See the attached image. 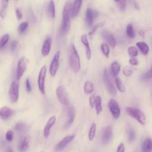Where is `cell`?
<instances>
[{"label": "cell", "mask_w": 152, "mask_h": 152, "mask_svg": "<svg viewBox=\"0 0 152 152\" xmlns=\"http://www.w3.org/2000/svg\"><path fill=\"white\" fill-rule=\"evenodd\" d=\"M68 57L72 70L75 72H79L81 68L80 59L75 45L73 43H71L69 46Z\"/></svg>", "instance_id": "6da1fadb"}, {"label": "cell", "mask_w": 152, "mask_h": 152, "mask_svg": "<svg viewBox=\"0 0 152 152\" xmlns=\"http://www.w3.org/2000/svg\"><path fill=\"white\" fill-rule=\"evenodd\" d=\"M71 2L67 1L65 2L63 12H62V20L61 26L60 31L61 34H65L70 28V11L71 8Z\"/></svg>", "instance_id": "7a4b0ae2"}, {"label": "cell", "mask_w": 152, "mask_h": 152, "mask_svg": "<svg viewBox=\"0 0 152 152\" xmlns=\"http://www.w3.org/2000/svg\"><path fill=\"white\" fill-rule=\"evenodd\" d=\"M126 112L127 114L136 119L140 124L144 125L146 121V117L145 114L140 109L132 107H126Z\"/></svg>", "instance_id": "3957f363"}, {"label": "cell", "mask_w": 152, "mask_h": 152, "mask_svg": "<svg viewBox=\"0 0 152 152\" xmlns=\"http://www.w3.org/2000/svg\"><path fill=\"white\" fill-rule=\"evenodd\" d=\"M56 94L61 103L65 106L68 104V94L64 86H60L58 87L56 90Z\"/></svg>", "instance_id": "277c9868"}, {"label": "cell", "mask_w": 152, "mask_h": 152, "mask_svg": "<svg viewBox=\"0 0 152 152\" xmlns=\"http://www.w3.org/2000/svg\"><path fill=\"white\" fill-rule=\"evenodd\" d=\"M107 106L113 117L116 119H118L120 116L121 109L118 102L113 99H110L108 102Z\"/></svg>", "instance_id": "5b68a950"}, {"label": "cell", "mask_w": 152, "mask_h": 152, "mask_svg": "<svg viewBox=\"0 0 152 152\" xmlns=\"http://www.w3.org/2000/svg\"><path fill=\"white\" fill-rule=\"evenodd\" d=\"M103 80L105 84L106 87L108 91V92L112 96H115L116 94V91L115 87L111 80L110 75L109 74L108 71L106 69L104 71L103 74Z\"/></svg>", "instance_id": "8992f818"}, {"label": "cell", "mask_w": 152, "mask_h": 152, "mask_svg": "<svg viewBox=\"0 0 152 152\" xmlns=\"http://www.w3.org/2000/svg\"><path fill=\"white\" fill-rule=\"evenodd\" d=\"M67 106H68L66 107V111L67 118L64 126L65 129H67L71 125V124H72L74 120L75 114H76V110L74 106L68 105V104Z\"/></svg>", "instance_id": "52a82bcc"}, {"label": "cell", "mask_w": 152, "mask_h": 152, "mask_svg": "<svg viewBox=\"0 0 152 152\" xmlns=\"http://www.w3.org/2000/svg\"><path fill=\"white\" fill-rule=\"evenodd\" d=\"M19 84L17 81L12 82L9 90L10 99L12 103H15L19 96Z\"/></svg>", "instance_id": "ba28073f"}, {"label": "cell", "mask_w": 152, "mask_h": 152, "mask_svg": "<svg viewBox=\"0 0 152 152\" xmlns=\"http://www.w3.org/2000/svg\"><path fill=\"white\" fill-rule=\"evenodd\" d=\"M46 74V66H43L39 73L38 78H37V84L39 89L40 93L42 94H45V80Z\"/></svg>", "instance_id": "9c48e42d"}, {"label": "cell", "mask_w": 152, "mask_h": 152, "mask_svg": "<svg viewBox=\"0 0 152 152\" xmlns=\"http://www.w3.org/2000/svg\"><path fill=\"white\" fill-rule=\"evenodd\" d=\"M27 69V61L24 56H22L19 59L16 71V78L18 81L21 78L22 75L24 73Z\"/></svg>", "instance_id": "30bf717a"}, {"label": "cell", "mask_w": 152, "mask_h": 152, "mask_svg": "<svg viewBox=\"0 0 152 152\" xmlns=\"http://www.w3.org/2000/svg\"><path fill=\"white\" fill-rule=\"evenodd\" d=\"M59 57H60V51L58 50L55 53L49 67V72L52 77H54L56 75V72L58 71V69L59 67Z\"/></svg>", "instance_id": "8fae6325"}, {"label": "cell", "mask_w": 152, "mask_h": 152, "mask_svg": "<svg viewBox=\"0 0 152 152\" xmlns=\"http://www.w3.org/2000/svg\"><path fill=\"white\" fill-rule=\"evenodd\" d=\"M99 13L97 11L91 8H87L86 11V22L88 26L91 27L93 25L94 19L98 17Z\"/></svg>", "instance_id": "7c38bea8"}, {"label": "cell", "mask_w": 152, "mask_h": 152, "mask_svg": "<svg viewBox=\"0 0 152 152\" xmlns=\"http://www.w3.org/2000/svg\"><path fill=\"white\" fill-rule=\"evenodd\" d=\"M101 35L103 39L112 48H115L116 45V39L113 34L109 30H103L101 31Z\"/></svg>", "instance_id": "4fadbf2b"}, {"label": "cell", "mask_w": 152, "mask_h": 152, "mask_svg": "<svg viewBox=\"0 0 152 152\" xmlns=\"http://www.w3.org/2000/svg\"><path fill=\"white\" fill-rule=\"evenodd\" d=\"M75 137V134L68 135L64 137L61 141H59L55 147V150L59 151L62 150L69 143H70Z\"/></svg>", "instance_id": "5bb4252c"}, {"label": "cell", "mask_w": 152, "mask_h": 152, "mask_svg": "<svg viewBox=\"0 0 152 152\" xmlns=\"http://www.w3.org/2000/svg\"><path fill=\"white\" fill-rule=\"evenodd\" d=\"M14 110L8 106H3L0 109V117L2 120H7L14 113Z\"/></svg>", "instance_id": "9a60e30c"}, {"label": "cell", "mask_w": 152, "mask_h": 152, "mask_svg": "<svg viewBox=\"0 0 152 152\" xmlns=\"http://www.w3.org/2000/svg\"><path fill=\"white\" fill-rule=\"evenodd\" d=\"M112 136V128L111 126L109 125L106 126L103 130L102 136V141L103 144H107L110 140Z\"/></svg>", "instance_id": "2e32d148"}, {"label": "cell", "mask_w": 152, "mask_h": 152, "mask_svg": "<svg viewBox=\"0 0 152 152\" xmlns=\"http://www.w3.org/2000/svg\"><path fill=\"white\" fill-rule=\"evenodd\" d=\"M82 2L83 1L81 0H77L73 2L70 11V17L71 18H74L78 14Z\"/></svg>", "instance_id": "e0dca14e"}, {"label": "cell", "mask_w": 152, "mask_h": 152, "mask_svg": "<svg viewBox=\"0 0 152 152\" xmlns=\"http://www.w3.org/2000/svg\"><path fill=\"white\" fill-rule=\"evenodd\" d=\"M56 121V117L55 116H51L48 121L43 131V135L45 138H48L50 134V131L52 126L55 124Z\"/></svg>", "instance_id": "ac0fdd59"}, {"label": "cell", "mask_w": 152, "mask_h": 152, "mask_svg": "<svg viewBox=\"0 0 152 152\" xmlns=\"http://www.w3.org/2000/svg\"><path fill=\"white\" fill-rule=\"evenodd\" d=\"M51 43H52V39L50 37H47L43 44L42 48V54L46 56H48L50 51L51 48Z\"/></svg>", "instance_id": "d6986e66"}, {"label": "cell", "mask_w": 152, "mask_h": 152, "mask_svg": "<svg viewBox=\"0 0 152 152\" xmlns=\"http://www.w3.org/2000/svg\"><path fill=\"white\" fill-rule=\"evenodd\" d=\"M81 41L86 47V53L87 58L88 59H90L91 56V49L88 43V40L87 39V36L86 34H84L81 36Z\"/></svg>", "instance_id": "ffe728a7"}, {"label": "cell", "mask_w": 152, "mask_h": 152, "mask_svg": "<svg viewBox=\"0 0 152 152\" xmlns=\"http://www.w3.org/2000/svg\"><path fill=\"white\" fill-rule=\"evenodd\" d=\"M29 148V140L27 137L23 138L19 142L18 150L20 152H25Z\"/></svg>", "instance_id": "44dd1931"}, {"label": "cell", "mask_w": 152, "mask_h": 152, "mask_svg": "<svg viewBox=\"0 0 152 152\" xmlns=\"http://www.w3.org/2000/svg\"><path fill=\"white\" fill-rule=\"evenodd\" d=\"M143 152H151L152 151V139L147 138L144 140L142 145Z\"/></svg>", "instance_id": "7402d4cb"}, {"label": "cell", "mask_w": 152, "mask_h": 152, "mask_svg": "<svg viewBox=\"0 0 152 152\" xmlns=\"http://www.w3.org/2000/svg\"><path fill=\"white\" fill-rule=\"evenodd\" d=\"M137 46L139 48V49L141 50L142 53L144 55H147L149 51V48L147 44L144 42H138L136 44Z\"/></svg>", "instance_id": "603a6c76"}, {"label": "cell", "mask_w": 152, "mask_h": 152, "mask_svg": "<svg viewBox=\"0 0 152 152\" xmlns=\"http://www.w3.org/2000/svg\"><path fill=\"white\" fill-rule=\"evenodd\" d=\"M120 69H121V66L118 62L114 61L111 64L110 70L112 75L114 77H116L118 75L120 71Z\"/></svg>", "instance_id": "cb8c5ba5"}, {"label": "cell", "mask_w": 152, "mask_h": 152, "mask_svg": "<svg viewBox=\"0 0 152 152\" xmlns=\"http://www.w3.org/2000/svg\"><path fill=\"white\" fill-rule=\"evenodd\" d=\"M94 91V85L91 81H86L84 84V91L86 94H91Z\"/></svg>", "instance_id": "d4e9b609"}, {"label": "cell", "mask_w": 152, "mask_h": 152, "mask_svg": "<svg viewBox=\"0 0 152 152\" xmlns=\"http://www.w3.org/2000/svg\"><path fill=\"white\" fill-rule=\"evenodd\" d=\"M27 129V125L22 122H18L15 126V129L18 133H23L26 131Z\"/></svg>", "instance_id": "484cf974"}, {"label": "cell", "mask_w": 152, "mask_h": 152, "mask_svg": "<svg viewBox=\"0 0 152 152\" xmlns=\"http://www.w3.org/2000/svg\"><path fill=\"white\" fill-rule=\"evenodd\" d=\"M94 106L96 107V111L97 115H99L102 110V98L100 96H97L95 99Z\"/></svg>", "instance_id": "4316f807"}, {"label": "cell", "mask_w": 152, "mask_h": 152, "mask_svg": "<svg viewBox=\"0 0 152 152\" xmlns=\"http://www.w3.org/2000/svg\"><path fill=\"white\" fill-rule=\"evenodd\" d=\"M48 14L49 15L53 18L55 17V4L53 1H51L49 2V5H48Z\"/></svg>", "instance_id": "83f0119b"}, {"label": "cell", "mask_w": 152, "mask_h": 152, "mask_svg": "<svg viewBox=\"0 0 152 152\" xmlns=\"http://www.w3.org/2000/svg\"><path fill=\"white\" fill-rule=\"evenodd\" d=\"M115 84H116V86L118 90L121 93H125V87L124 84L122 81V80L119 78L116 77L115 79Z\"/></svg>", "instance_id": "f1b7e54d"}, {"label": "cell", "mask_w": 152, "mask_h": 152, "mask_svg": "<svg viewBox=\"0 0 152 152\" xmlns=\"http://www.w3.org/2000/svg\"><path fill=\"white\" fill-rule=\"evenodd\" d=\"M96 124L95 123H93L90 126L88 132V139L90 141H93L96 135Z\"/></svg>", "instance_id": "f546056e"}, {"label": "cell", "mask_w": 152, "mask_h": 152, "mask_svg": "<svg viewBox=\"0 0 152 152\" xmlns=\"http://www.w3.org/2000/svg\"><path fill=\"white\" fill-rule=\"evenodd\" d=\"M126 33L127 36L130 38H134L135 37V31H134L133 26L131 24H129L127 25L126 28Z\"/></svg>", "instance_id": "4dcf8cb0"}, {"label": "cell", "mask_w": 152, "mask_h": 152, "mask_svg": "<svg viewBox=\"0 0 152 152\" xmlns=\"http://www.w3.org/2000/svg\"><path fill=\"white\" fill-rule=\"evenodd\" d=\"M128 55L131 58H135L138 55V50L135 46H129L128 48Z\"/></svg>", "instance_id": "1f68e13d"}, {"label": "cell", "mask_w": 152, "mask_h": 152, "mask_svg": "<svg viewBox=\"0 0 152 152\" xmlns=\"http://www.w3.org/2000/svg\"><path fill=\"white\" fill-rule=\"evenodd\" d=\"M133 68L131 66L128 65L124 66L122 70L123 74L126 77H131L133 74Z\"/></svg>", "instance_id": "d6a6232c"}, {"label": "cell", "mask_w": 152, "mask_h": 152, "mask_svg": "<svg viewBox=\"0 0 152 152\" xmlns=\"http://www.w3.org/2000/svg\"><path fill=\"white\" fill-rule=\"evenodd\" d=\"M10 36L8 34H4L0 39V49H2L9 40Z\"/></svg>", "instance_id": "836d02e7"}, {"label": "cell", "mask_w": 152, "mask_h": 152, "mask_svg": "<svg viewBox=\"0 0 152 152\" xmlns=\"http://www.w3.org/2000/svg\"><path fill=\"white\" fill-rule=\"evenodd\" d=\"M101 50L102 51V53L104 54V55L106 58H109L110 49L108 45L106 43H102L101 45Z\"/></svg>", "instance_id": "e575fe53"}, {"label": "cell", "mask_w": 152, "mask_h": 152, "mask_svg": "<svg viewBox=\"0 0 152 152\" xmlns=\"http://www.w3.org/2000/svg\"><path fill=\"white\" fill-rule=\"evenodd\" d=\"M28 26V24L27 22H23V23H21L19 25V26L18 27V31L20 33H23V32H24L26 30V29L27 28Z\"/></svg>", "instance_id": "d590c367"}, {"label": "cell", "mask_w": 152, "mask_h": 152, "mask_svg": "<svg viewBox=\"0 0 152 152\" xmlns=\"http://www.w3.org/2000/svg\"><path fill=\"white\" fill-rule=\"evenodd\" d=\"M136 134L134 129L130 128L128 131V140L130 142H132L135 139Z\"/></svg>", "instance_id": "8d00e7d4"}, {"label": "cell", "mask_w": 152, "mask_h": 152, "mask_svg": "<svg viewBox=\"0 0 152 152\" xmlns=\"http://www.w3.org/2000/svg\"><path fill=\"white\" fill-rule=\"evenodd\" d=\"M104 25V22H100V23H99L97 24H96L93 27V28H91V31L89 32V35H92L94 34V33L97 30V29L99 27H103V26Z\"/></svg>", "instance_id": "74e56055"}, {"label": "cell", "mask_w": 152, "mask_h": 152, "mask_svg": "<svg viewBox=\"0 0 152 152\" xmlns=\"http://www.w3.org/2000/svg\"><path fill=\"white\" fill-rule=\"evenodd\" d=\"M115 2L117 4L121 11H125L126 9V1H116Z\"/></svg>", "instance_id": "f35d334b"}, {"label": "cell", "mask_w": 152, "mask_h": 152, "mask_svg": "<svg viewBox=\"0 0 152 152\" xmlns=\"http://www.w3.org/2000/svg\"><path fill=\"white\" fill-rule=\"evenodd\" d=\"M152 78V66L151 68V69L148 71V72H145L141 76V79L142 80H148L150 78Z\"/></svg>", "instance_id": "ab89813d"}, {"label": "cell", "mask_w": 152, "mask_h": 152, "mask_svg": "<svg viewBox=\"0 0 152 152\" xmlns=\"http://www.w3.org/2000/svg\"><path fill=\"white\" fill-rule=\"evenodd\" d=\"M5 138L6 140L8 141H11L13 140L14 138V132L12 131L11 130H9L7 132L6 134H5Z\"/></svg>", "instance_id": "60d3db41"}, {"label": "cell", "mask_w": 152, "mask_h": 152, "mask_svg": "<svg viewBox=\"0 0 152 152\" xmlns=\"http://www.w3.org/2000/svg\"><path fill=\"white\" fill-rule=\"evenodd\" d=\"M96 94L95 93H93L90 95V98H89V103L90 106L91 108H93L94 106V103H95V99H96Z\"/></svg>", "instance_id": "b9f144b4"}, {"label": "cell", "mask_w": 152, "mask_h": 152, "mask_svg": "<svg viewBox=\"0 0 152 152\" xmlns=\"http://www.w3.org/2000/svg\"><path fill=\"white\" fill-rule=\"evenodd\" d=\"M129 62L132 65H137L138 64V61L136 58H131L129 59Z\"/></svg>", "instance_id": "7bdbcfd3"}, {"label": "cell", "mask_w": 152, "mask_h": 152, "mask_svg": "<svg viewBox=\"0 0 152 152\" xmlns=\"http://www.w3.org/2000/svg\"><path fill=\"white\" fill-rule=\"evenodd\" d=\"M15 13H16V16H17L18 20H21L23 17V14H22V12H21L20 9L17 8L15 9Z\"/></svg>", "instance_id": "ee69618b"}, {"label": "cell", "mask_w": 152, "mask_h": 152, "mask_svg": "<svg viewBox=\"0 0 152 152\" xmlns=\"http://www.w3.org/2000/svg\"><path fill=\"white\" fill-rule=\"evenodd\" d=\"M26 89H27V91L28 92H30L31 91V84H30V80H29V78H27L26 79Z\"/></svg>", "instance_id": "f6af8a7d"}, {"label": "cell", "mask_w": 152, "mask_h": 152, "mask_svg": "<svg viewBox=\"0 0 152 152\" xmlns=\"http://www.w3.org/2000/svg\"><path fill=\"white\" fill-rule=\"evenodd\" d=\"M17 44H18V42L17 40H14L13 41L11 44V50L12 52H14L16 48H17Z\"/></svg>", "instance_id": "bcb514c9"}, {"label": "cell", "mask_w": 152, "mask_h": 152, "mask_svg": "<svg viewBox=\"0 0 152 152\" xmlns=\"http://www.w3.org/2000/svg\"><path fill=\"white\" fill-rule=\"evenodd\" d=\"M117 152H125V145L123 143H121L117 148Z\"/></svg>", "instance_id": "7dc6e473"}, {"label": "cell", "mask_w": 152, "mask_h": 152, "mask_svg": "<svg viewBox=\"0 0 152 152\" xmlns=\"http://www.w3.org/2000/svg\"><path fill=\"white\" fill-rule=\"evenodd\" d=\"M1 4H2V8L1 10L5 11V9L7 8V7L8 6V1H1Z\"/></svg>", "instance_id": "c3c4849f"}, {"label": "cell", "mask_w": 152, "mask_h": 152, "mask_svg": "<svg viewBox=\"0 0 152 152\" xmlns=\"http://www.w3.org/2000/svg\"><path fill=\"white\" fill-rule=\"evenodd\" d=\"M138 34H139L141 37H144V36H145V32H144V30H140V31H138Z\"/></svg>", "instance_id": "681fc988"}, {"label": "cell", "mask_w": 152, "mask_h": 152, "mask_svg": "<svg viewBox=\"0 0 152 152\" xmlns=\"http://www.w3.org/2000/svg\"><path fill=\"white\" fill-rule=\"evenodd\" d=\"M6 152H14V151L12 150V148H9L7 150V151Z\"/></svg>", "instance_id": "f907efd6"}, {"label": "cell", "mask_w": 152, "mask_h": 152, "mask_svg": "<svg viewBox=\"0 0 152 152\" xmlns=\"http://www.w3.org/2000/svg\"><path fill=\"white\" fill-rule=\"evenodd\" d=\"M42 152H43V151H42Z\"/></svg>", "instance_id": "816d5d0a"}]
</instances>
